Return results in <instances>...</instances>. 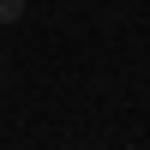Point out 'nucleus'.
Listing matches in <instances>:
<instances>
[{"mask_svg": "<svg viewBox=\"0 0 150 150\" xmlns=\"http://www.w3.org/2000/svg\"><path fill=\"white\" fill-rule=\"evenodd\" d=\"M24 18V0H0V24H18Z\"/></svg>", "mask_w": 150, "mask_h": 150, "instance_id": "f257e3e1", "label": "nucleus"}]
</instances>
